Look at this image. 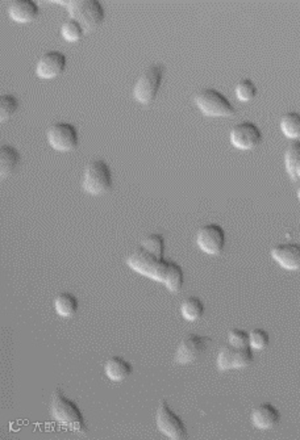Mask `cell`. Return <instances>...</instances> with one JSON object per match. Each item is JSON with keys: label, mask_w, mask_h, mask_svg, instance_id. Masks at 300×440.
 <instances>
[{"label": "cell", "mask_w": 300, "mask_h": 440, "mask_svg": "<svg viewBox=\"0 0 300 440\" xmlns=\"http://www.w3.org/2000/svg\"><path fill=\"white\" fill-rule=\"evenodd\" d=\"M140 246H142L144 248L149 250L150 253H153L158 257L165 255V238L162 234H158V233L148 234L147 237H144L141 240Z\"/></svg>", "instance_id": "cb8c5ba5"}, {"label": "cell", "mask_w": 300, "mask_h": 440, "mask_svg": "<svg viewBox=\"0 0 300 440\" xmlns=\"http://www.w3.org/2000/svg\"><path fill=\"white\" fill-rule=\"evenodd\" d=\"M61 4L66 5L70 17L78 20L84 29H94L104 18V7L99 0H70Z\"/></svg>", "instance_id": "5b68a950"}, {"label": "cell", "mask_w": 300, "mask_h": 440, "mask_svg": "<svg viewBox=\"0 0 300 440\" xmlns=\"http://www.w3.org/2000/svg\"><path fill=\"white\" fill-rule=\"evenodd\" d=\"M20 153L11 145H1L0 147V174L1 177L11 175L20 164Z\"/></svg>", "instance_id": "ac0fdd59"}, {"label": "cell", "mask_w": 300, "mask_h": 440, "mask_svg": "<svg viewBox=\"0 0 300 440\" xmlns=\"http://www.w3.org/2000/svg\"><path fill=\"white\" fill-rule=\"evenodd\" d=\"M18 108V100L14 95L4 94L0 96V118L5 120L15 114Z\"/></svg>", "instance_id": "83f0119b"}, {"label": "cell", "mask_w": 300, "mask_h": 440, "mask_svg": "<svg viewBox=\"0 0 300 440\" xmlns=\"http://www.w3.org/2000/svg\"><path fill=\"white\" fill-rule=\"evenodd\" d=\"M284 164L291 179L297 181V168L300 164V141L292 142L284 153Z\"/></svg>", "instance_id": "603a6c76"}, {"label": "cell", "mask_w": 300, "mask_h": 440, "mask_svg": "<svg viewBox=\"0 0 300 440\" xmlns=\"http://www.w3.org/2000/svg\"><path fill=\"white\" fill-rule=\"evenodd\" d=\"M297 180H300V164L297 168Z\"/></svg>", "instance_id": "f546056e"}, {"label": "cell", "mask_w": 300, "mask_h": 440, "mask_svg": "<svg viewBox=\"0 0 300 440\" xmlns=\"http://www.w3.org/2000/svg\"><path fill=\"white\" fill-rule=\"evenodd\" d=\"M47 137L50 146L58 151L74 150L79 144V134L77 128L66 121H57L51 124L47 131Z\"/></svg>", "instance_id": "ba28073f"}, {"label": "cell", "mask_w": 300, "mask_h": 440, "mask_svg": "<svg viewBox=\"0 0 300 440\" xmlns=\"http://www.w3.org/2000/svg\"><path fill=\"white\" fill-rule=\"evenodd\" d=\"M195 103L207 116H229L236 112L231 100L214 87L201 88L195 95Z\"/></svg>", "instance_id": "8992f818"}, {"label": "cell", "mask_w": 300, "mask_h": 440, "mask_svg": "<svg viewBox=\"0 0 300 440\" xmlns=\"http://www.w3.org/2000/svg\"><path fill=\"white\" fill-rule=\"evenodd\" d=\"M197 244L200 250L210 254L217 255L224 250L225 246V231L218 224H207L198 230Z\"/></svg>", "instance_id": "7c38bea8"}, {"label": "cell", "mask_w": 300, "mask_h": 440, "mask_svg": "<svg viewBox=\"0 0 300 440\" xmlns=\"http://www.w3.org/2000/svg\"><path fill=\"white\" fill-rule=\"evenodd\" d=\"M40 7L34 0H12L8 4V14L14 20L27 23L38 15Z\"/></svg>", "instance_id": "2e32d148"}, {"label": "cell", "mask_w": 300, "mask_h": 440, "mask_svg": "<svg viewBox=\"0 0 300 440\" xmlns=\"http://www.w3.org/2000/svg\"><path fill=\"white\" fill-rule=\"evenodd\" d=\"M50 415L51 418L65 428L74 432L84 434L88 432V427L84 419V413L79 406L65 396L61 388H55L51 396L50 404Z\"/></svg>", "instance_id": "6da1fadb"}, {"label": "cell", "mask_w": 300, "mask_h": 440, "mask_svg": "<svg viewBox=\"0 0 300 440\" xmlns=\"http://www.w3.org/2000/svg\"><path fill=\"white\" fill-rule=\"evenodd\" d=\"M181 313L184 320L190 322H195L200 320L204 314V304L197 296H190L184 298L181 305Z\"/></svg>", "instance_id": "ffe728a7"}, {"label": "cell", "mask_w": 300, "mask_h": 440, "mask_svg": "<svg viewBox=\"0 0 300 440\" xmlns=\"http://www.w3.org/2000/svg\"><path fill=\"white\" fill-rule=\"evenodd\" d=\"M270 344V334L264 328H253L249 333V346L251 350H266Z\"/></svg>", "instance_id": "484cf974"}, {"label": "cell", "mask_w": 300, "mask_h": 440, "mask_svg": "<svg viewBox=\"0 0 300 440\" xmlns=\"http://www.w3.org/2000/svg\"><path fill=\"white\" fill-rule=\"evenodd\" d=\"M281 131L290 140L300 138V114L297 111H288L281 117Z\"/></svg>", "instance_id": "7402d4cb"}, {"label": "cell", "mask_w": 300, "mask_h": 440, "mask_svg": "<svg viewBox=\"0 0 300 440\" xmlns=\"http://www.w3.org/2000/svg\"><path fill=\"white\" fill-rule=\"evenodd\" d=\"M228 342L234 347H250L249 333L242 328H232L228 333Z\"/></svg>", "instance_id": "f1b7e54d"}, {"label": "cell", "mask_w": 300, "mask_h": 440, "mask_svg": "<svg viewBox=\"0 0 300 440\" xmlns=\"http://www.w3.org/2000/svg\"><path fill=\"white\" fill-rule=\"evenodd\" d=\"M84 27L75 18L68 17L66 18L62 25H61V33L62 36L68 40V41H75L79 40L84 36Z\"/></svg>", "instance_id": "d4e9b609"}, {"label": "cell", "mask_w": 300, "mask_h": 440, "mask_svg": "<svg viewBox=\"0 0 300 440\" xmlns=\"http://www.w3.org/2000/svg\"><path fill=\"white\" fill-rule=\"evenodd\" d=\"M132 371H134L132 364L121 357H114L110 359L104 365L105 376L115 383H120L128 378L132 374Z\"/></svg>", "instance_id": "e0dca14e"}, {"label": "cell", "mask_w": 300, "mask_h": 440, "mask_svg": "<svg viewBox=\"0 0 300 440\" xmlns=\"http://www.w3.org/2000/svg\"><path fill=\"white\" fill-rule=\"evenodd\" d=\"M234 92L237 95V98L244 101L251 100L257 95V86L255 83L253 82L249 78H242L241 81L236 84Z\"/></svg>", "instance_id": "4316f807"}, {"label": "cell", "mask_w": 300, "mask_h": 440, "mask_svg": "<svg viewBox=\"0 0 300 440\" xmlns=\"http://www.w3.org/2000/svg\"><path fill=\"white\" fill-rule=\"evenodd\" d=\"M250 419L258 430H271L281 424V413L273 404L264 402L253 409Z\"/></svg>", "instance_id": "9a60e30c"}, {"label": "cell", "mask_w": 300, "mask_h": 440, "mask_svg": "<svg viewBox=\"0 0 300 440\" xmlns=\"http://www.w3.org/2000/svg\"><path fill=\"white\" fill-rule=\"evenodd\" d=\"M165 74V66L162 64H151L148 66L134 83V96L142 104H149L157 96Z\"/></svg>", "instance_id": "277c9868"}, {"label": "cell", "mask_w": 300, "mask_h": 440, "mask_svg": "<svg viewBox=\"0 0 300 440\" xmlns=\"http://www.w3.org/2000/svg\"><path fill=\"white\" fill-rule=\"evenodd\" d=\"M184 284V268L178 263L170 261V266H168V270H167L164 285L166 287L170 292H179L182 289Z\"/></svg>", "instance_id": "44dd1931"}, {"label": "cell", "mask_w": 300, "mask_h": 440, "mask_svg": "<svg viewBox=\"0 0 300 440\" xmlns=\"http://www.w3.org/2000/svg\"><path fill=\"white\" fill-rule=\"evenodd\" d=\"M82 187L90 195H103L112 188V171L107 162L95 159L84 168Z\"/></svg>", "instance_id": "3957f363"}, {"label": "cell", "mask_w": 300, "mask_h": 440, "mask_svg": "<svg viewBox=\"0 0 300 440\" xmlns=\"http://www.w3.org/2000/svg\"><path fill=\"white\" fill-rule=\"evenodd\" d=\"M127 264L140 275L164 284L170 261L165 259V257H158L150 253L149 250L144 248L142 246H138L128 257Z\"/></svg>", "instance_id": "7a4b0ae2"}, {"label": "cell", "mask_w": 300, "mask_h": 440, "mask_svg": "<svg viewBox=\"0 0 300 440\" xmlns=\"http://www.w3.org/2000/svg\"><path fill=\"white\" fill-rule=\"evenodd\" d=\"M298 197H299V200H300V184H299V187H298Z\"/></svg>", "instance_id": "4dcf8cb0"}, {"label": "cell", "mask_w": 300, "mask_h": 440, "mask_svg": "<svg viewBox=\"0 0 300 440\" xmlns=\"http://www.w3.org/2000/svg\"><path fill=\"white\" fill-rule=\"evenodd\" d=\"M78 308H79L78 298L70 292H62V294H58L54 300V309L58 315H61L64 318H70V317L75 315Z\"/></svg>", "instance_id": "d6986e66"}, {"label": "cell", "mask_w": 300, "mask_h": 440, "mask_svg": "<svg viewBox=\"0 0 300 440\" xmlns=\"http://www.w3.org/2000/svg\"><path fill=\"white\" fill-rule=\"evenodd\" d=\"M155 424L158 430L170 439L182 440L187 438V427L184 419L168 406L165 400L161 401L157 408Z\"/></svg>", "instance_id": "52a82bcc"}, {"label": "cell", "mask_w": 300, "mask_h": 440, "mask_svg": "<svg viewBox=\"0 0 300 440\" xmlns=\"http://www.w3.org/2000/svg\"><path fill=\"white\" fill-rule=\"evenodd\" d=\"M66 67V55L60 50H48L37 61L36 74L41 78H54Z\"/></svg>", "instance_id": "4fadbf2b"}, {"label": "cell", "mask_w": 300, "mask_h": 440, "mask_svg": "<svg viewBox=\"0 0 300 440\" xmlns=\"http://www.w3.org/2000/svg\"><path fill=\"white\" fill-rule=\"evenodd\" d=\"M271 258L290 271L300 270V245L294 242L279 244L271 248Z\"/></svg>", "instance_id": "5bb4252c"}, {"label": "cell", "mask_w": 300, "mask_h": 440, "mask_svg": "<svg viewBox=\"0 0 300 440\" xmlns=\"http://www.w3.org/2000/svg\"><path fill=\"white\" fill-rule=\"evenodd\" d=\"M262 138L264 134L260 127L249 120L236 124L229 131L232 145L240 150H251L258 146L262 142Z\"/></svg>", "instance_id": "30bf717a"}, {"label": "cell", "mask_w": 300, "mask_h": 440, "mask_svg": "<svg viewBox=\"0 0 300 440\" xmlns=\"http://www.w3.org/2000/svg\"><path fill=\"white\" fill-rule=\"evenodd\" d=\"M254 360L250 347H234L232 344L224 346L217 354L216 365L220 371L242 370L249 367Z\"/></svg>", "instance_id": "9c48e42d"}, {"label": "cell", "mask_w": 300, "mask_h": 440, "mask_svg": "<svg viewBox=\"0 0 300 440\" xmlns=\"http://www.w3.org/2000/svg\"><path fill=\"white\" fill-rule=\"evenodd\" d=\"M211 343L210 338H205L199 334H188L177 348L175 363L177 364H191L200 358V355L208 348Z\"/></svg>", "instance_id": "8fae6325"}]
</instances>
